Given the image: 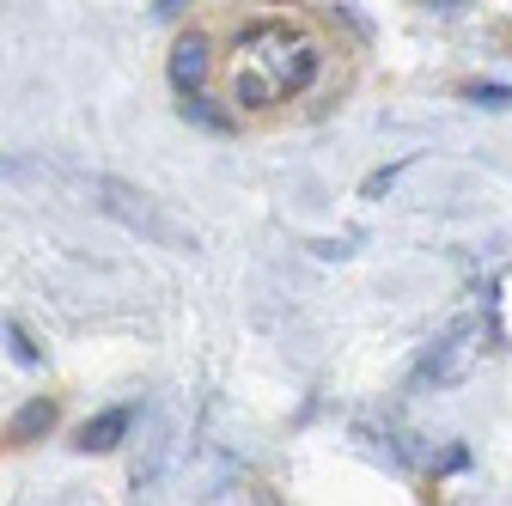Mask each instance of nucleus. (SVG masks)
Listing matches in <instances>:
<instances>
[{"instance_id":"f257e3e1","label":"nucleus","mask_w":512,"mask_h":506,"mask_svg":"<svg viewBox=\"0 0 512 506\" xmlns=\"http://www.w3.org/2000/svg\"><path fill=\"white\" fill-rule=\"evenodd\" d=\"M324 37L293 13H263L238 25L232 55H226V98L232 110H281L293 98H305L324 80Z\"/></svg>"},{"instance_id":"f03ea898","label":"nucleus","mask_w":512,"mask_h":506,"mask_svg":"<svg viewBox=\"0 0 512 506\" xmlns=\"http://www.w3.org/2000/svg\"><path fill=\"white\" fill-rule=\"evenodd\" d=\"M92 196H98V208H104L110 220H122L128 232H141V238H153V244H165V250H196V238L177 232V226L153 208V196H141L135 183H122V177H98V183H92Z\"/></svg>"},{"instance_id":"7ed1b4c3","label":"nucleus","mask_w":512,"mask_h":506,"mask_svg":"<svg viewBox=\"0 0 512 506\" xmlns=\"http://www.w3.org/2000/svg\"><path fill=\"white\" fill-rule=\"evenodd\" d=\"M165 80L189 98V92H202L208 80H214V43H208V31H183L177 43H171V55H165Z\"/></svg>"},{"instance_id":"20e7f679","label":"nucleus","mask_w":512,"mask_h":506,"mask_svg":"<svg viewBox=\"0 0 512 506\" xmlns=\"http://www.w3.org/2000/svg\"><path fill=\"white\" fill-rule=\"evenodd\" d=\"M128 427H135V403H122V409H104V415H92V421L80 427V452H116L122 439H128Z\"/></svg>"},{"instance_id":"39448f33","label":"nucleus","mask_w":512,"mask_h":506,"mask_svg":"<svg viewBox=\"0 0 512 506\" xmlns=\"http://www.w3.org/2000/svg\"><path fill=\"white\" fill-rule=\"evenodd\" d=\"M55 421H61V403H55V397H31V403L7 421V446H31V439H43Z\"/></svg>"},{"instance_id":"423d86ee","label":"nucleus","mask_w":512,"mask_h":506,"mask_svg":"<svg viewBox=\"0 0 512 506\" xmlns=\"http://www.w3.org/2000/svg\"><path fill=\"white\" fill-rule=\"evenodd\" d=\"M183 116H196L202 129H214V135H226L232 122H238V110H214V98H202V92H189V98H183Z\"/></svg>"},{"instance_id":"0eeeda50","label":"nucleus","mask_w":512,"mask_h":506,"mask_svg":"<svg viewBox=\"0 0 512 506\" xmlns=\"http://www.w3.org/2000/svg\"><path fill=\"white\" fill-rule=\"evenodd\" d=\"M470 98L488 104V110H506V104H512V86H470Z\"/></svg>"},{"instance_id":"6e6552de","label":"nucleus","mask_w":512,"mask_h":506,"mask_svg":"<svg viewBox=\"0 0 512 506\" xmlns=\"http://www.w3.org/2000/svg\"><path fill=\"white\" fill-rule=\"evenodd\" d=\"M7 342H13V354H19V360H25V366H31V360H37V348H31V336H25V330H19V324H13V330H7Z\"/></svg>"},{"instance_id":"1a4fd4ad","label":"nucleus","mask_w":512,"mask_h":506,"mask_svg":"<svg viewBox=\"0 0 512 506\" xmlns=\"http://www.w3.org/2000/svg\"><path fill=\"white\" fill-rule=\"evenodd\" d=\"M177 7H183V0H159V13H177Z\"/></svg>"}]
</instances>
